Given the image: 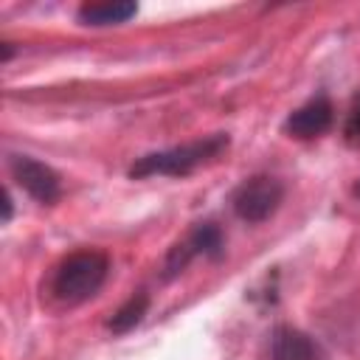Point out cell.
<instances>
[{"label":"cell","mask_w":360,"mask_h":360,"mask_svg":"<svg viewBox=\"0 0 360 360\" xmlns=\"http://www.w3.org/2000/svg\"><path fill=\"white\" fill-rule=\"evenodd\" d=\"M225 149H228V135L217 132V135H208V138H200V141H191V143H183V146H169V149H160V152H149V155L138 158L129 166V177H135V180L155 177V174L183 177V174H191L194 169L217 160Z\"/></svg>","instance_id":"cell-1"},{"label":"cell","mask_w":360,"mask_h":360,"mask_svg":"<svg viewBox=\"0 0 360 360\" xmlns=\"http://www.w3.org/2000/svg\"><path fill=\"white\" fill-rule=\"evenodd\" d=\"M110 273V259L101 250H76L70 256L62 259V264L53 270L51 278V292L53 298H59L62 304H82L87 298H93Z\"/></svg>","instance_id":"cell-2"},{"label":"cell","mask_w":360,"mask_h":360,"mask_svg":"<svg viewBox=\"0 0 360 360\" xmlns=\"http://www.w3.org/2000/svg\"><path fill=\"white\" fill-rule=\"evenodd\" d=\"M284 200V186L278 177H270V174H256V177H248L236 191H233V211L239 219L256 225V222H264L276 214V208L281 205Z\"/></svg>","instance_id":"cell-3"},{"label":"cell","mask_w":360,"mask_h":360,"mask_svg":"<svg viewBox=\"0 0 360 360\" xmlns=\"http://www.w3.org/2000/svg\"><path fill=\"white\" fill-rule=\"evenodd\" d=\"M222 245H225V239H222L219 225H214V222H200V225H194V228L188 231V236H186L183 242H177V245L169 250L166 264H163V276H166V278H174L177 273H183V270L188 267V262H191L194 256H211V259H217V256L222 253Z\"/></svg>","instance_id":"cell-4"},{"label":"cell","mask_w":360,"mask_h":360,"mask_svg":"<svg viewBox=\"0 0 360 360\" xmlns=\"http://www.w3.org/2000/svg\"><path fill=\"white\" fill-rule=\"evenodd\" d=\"M8 169H11V177L42 205H51L59 200L62 194V183H59V174L42 163V160H34L28 155H11L8 160Z\"/></svg>","instance_id":"cell-5"},{"label":"cell","mask_w":360,"mask_h":360,"mask_svg":"<svg viewBox=\"0 0 360 360\" xmlns=\"http://www.w3.org/2000/svg\"><path fill=\"white\" fill-rule=\"evenodd\" d=\"M332 118H335L332 101L326 96H315V98H309L307 104H301L298 110H292L287 115L284 132L298 138V141H312V138L323 135L332 127Z\"/></svg>","instance_id":"cell-6"},{"label":"cell","mask_w":360,"mask_h":360,"mask_svg":"<svg viewBox=\"0 0 360 360\" xmlns=\"http://www.w3.org/2000/svg\"><path fill=\"white\" fill-rule=\"evenodd\" d=\"M270 360H315V346L301 329L276 326L270 338Z\"/></svg>","instance_id":"cell-7"},{"label":"cell","mask_w":360,"mask_h":360,"mask_svg":"<svg viewBox=\"0 0 360 360\" xmlns=\"http://www.w3.org/2000/svg\"><path fill=\"white\" fill-rule=\"evenodd\" d=\"M138 14V6L129 0H115V3H84L79 6V20L84 25H118L127 22L129 17Z\"/></svg>","instance_id":"cell-8"},{"label":"cell","mask_w":360,"mask_h":360,"mask_svg":"<svg viewBox=\"0 0 360 360\" xmlns=\"http://www.w3.org/2000/svg\"><path fill=\"white\" fill-rule=\"evenodd\" d=\"M146 309H149V295H146V292H135V295H129V298L112 312V318L107 321V329H110L112 335H127V332H132V329L143 321Z\"/></svg>","instance_id":"cell-9"},{"label":"cell","mask_w":360,"mask_h":360,"mask_svg":"<svg viewBox=\"0 0 360 360\" xmlns=\"http://www.w3.org/2000/svg\"><path fill=\"white\" fill-rule=\"evenodd\" d=\"M343 135H346V141H349L352 146L360 143V98L354 101V107H352V112H349V118H346Z\"/></svg>","instance_id":"cell-10"},{"label":"cell","mask_w":360,"mask_h":360,"mask_svg":"<svg viewBox=\"0 0 360 360\" xmlns=\"http://www.w3.org/2000/svg\"><path fill=\"white\" fill-rule=\"evenodd\" d=\"M354 194H357V197H360V183H357V186H354Z\"/></svg>","instance_id":"cell-11"}]
</instances>
